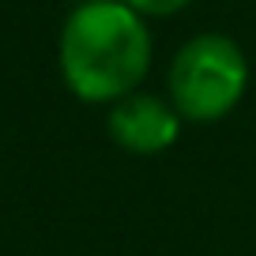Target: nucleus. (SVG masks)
I'll return each instance as SVG.
<instances>
[{
	"instance_id": "3",
	"label": "nucleus",
	"mask_w": 256,
	"mask_h": 256,
	"mask_svg": "<svg viewBox=\"0 0 256 256\" xmlns=\"http://www.w3.org/2000/svg\"><path fill=\"white\" fill-rule=\"evenodd\" d=\"M106 124H110L113 144L132 154H162L181 136V113L174 110V102L158 94H144V90L113 102Z\"/></svg>"
},
{
	"instance_id": "1",
	"label": "nucleus",
	"mask_w": 256,
	"mask_h": 256,
	"mask_svg": "<svg viewBox=\"0 0 256 256\" xmlns=\"http://www.w3.org/2000/svg\"><path fill=\"white\" fill-rule=\"evenodd\" d=\"M60 76L83 102H120L136 94L151 68V30L124 0L76 4L56 42Z\"/></svg>"
},
{
	"instance_id": "2",
	"label": "nucleus",
	"mask_w": 256,
	"mask_h": 256,
	"mask_svg": "<svg viewBox=\"0 0 256 256\" xmlns=\"http://www.w3.org/2000/svg\"><path fill=\"white\" fill-rule=\"evenodd\" d=\"M248 60L230 34H196L170 60L166 90L181 120H218L245 98Z\"/></svg>"
},
{
	"instance_id": "5",
	"label": "nucleus",
	"mask_w": 256,
	"mask_h": 256,
	"mask_svg": "<svg viewBox=\"0 0 256 256\" xmlns=\"http://www.w3.org/2000/svg\"><path fill=\"white\" fill-rule=\"evenodd\" d=\"M76 4H90V0H76Z\"/></svg>"
},
{
	"instance_id": "4",
	"label": "nucleus",
	"mask_w": 256,
	"mask_h": 256,
	"mask_svg": "<svg viewBox=\"0 0 256 256\" xmlns=\"http://www.w3.org/2000/svg\"><path fill=\"white\" fill-rule=\"evenodd\" d=\"M124 4L144 19H170L177 12H184L192 0H124Z\"/></svg>"
}]
</instances>
